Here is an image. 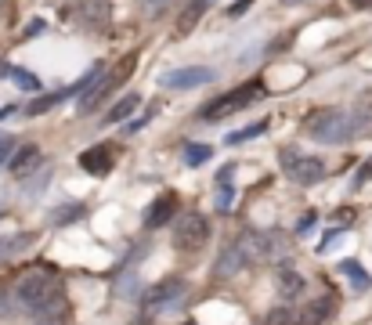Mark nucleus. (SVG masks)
I'll return each mask as SVG.
<instances>
[{
	"mask_svg": "<svg viewBox=\"0 0 372 325\" xmlns=\"http://www.w3.org/2000/svg\"><path fill=\"white\" fill-rule=\"evenodd\" d=\"M354 4H368V0H354Z\"/></svg>",
	"mask_w": 372,
	"mask_h": 325,
	"instance_id": "37",
	"label": "nucleus"
},
{
	"mask_svg": "<svg viewBox=\"0 0 372 325\" xmlns=\"http://www.w3.org/2000/svg\"><path fill=\"white\" fill-rule=\"evenodd\" d=\"M0 73H4L15 87H22V90H33V94H40V76L37 73H29V69H18V65H0Z\"/></svg>",
	"mask_w": 372,
	"mask_h": 325,
	"instance_id": "14",
	"label": "nucleus"
},
{
	"mask_svg": "<svg viewBox=\"0 0 372 325\" xmlns=\"http://www.w3.org/2000/svg\"><path fill=\"white\" fill-rule=\"evenodd\" d=\"M206 239H210V224H206V217H203V213H188V217H181V220H177V228H174V246H177V249H184V253L203 249V246H206Z\"/></svg>",
	"mask_w": 372,
	"mask_h": 325,
	"instance_id": "7",
	"label": "nucleus"
},
{
	"mask_svg": "<svg viewBox=\"0 0 372 325\" xmlns=\"http://www.w3.org/2000/svg\"><path fill=\"white\" fill-rule=\"evenodd\" d=\"M368 177H372V159H368V162H365V170H361V174H358V177H354V184H361V181H368Z\"/></svg>",
	"mask_w": 372,
	"mask_h": 325,
	"instance_id": "34",
	"label": "nucleus"
},
{
	"mask_svg": "<svg viewBox=\"0 0 372 325\" xmlns=\"http://www.w3.org/2000/svg\"><path fill=\"white\" fill-rule=\"evenodd\" d=\"M80 167H83L87 174H95V177H105V174L112 170V152H109V145L87 148V152L80 155Z\"/></svg>",
	"mask_w": 372,
	"mask_h": 325,
	"instance_id": "10",
	"label": "nucleus"
},
{
	"mask_svg": "<svg viewBox=\"0 0 372 325\" xmlns=\"http://www.w3.org/2000/svg\"><path fill=\"white\" fill-rule=\"evenodd\" d=\"M138 105H141V98H138V94H123L119 102L105 112V123H123V119H131Z\"/></svg>",
	"mask_w": 372,
	"mask_h": 325,
	"instance_id": "17",
	"label": "nucleus"
},
{
	"mask_svg": "<svg viewBox=\"0 0 372 325\" xmlns=\"http://www.w3.org/2000/svg\"><path fill=\"white\" fill-rule=\"evenodd\" d=\"M344 235H347V228H332V232H325V235H322V253H325L329 246H336Z\"/></svg>",
	"mask_w": 372,
	"mask_h": 325,
	"instance_id": "27",
	"label": "nucleus"
},
{
	"mask_svg": "<svg viewBox=\"0 0 372 325\" xmlns=\"http://www.w3.org/2000/svg\"><path fill=\"white\" fill-rule=\"evenodd\" d=\"M268 325H300V314L296 311H275V314H268Z\"/></svg>",
	"mask_w": 372,
	"mask_h": 325,
	"instance_id": "26",
	"label": "nucleus"
},
{
	"mask_svg": "<svg viewBox=\"0 0 372 325\" xmlns=\"http://www.w3.org/2000/svg\"><path fill=\"white\" fill-rule=\"evenodd\" d=\"M134 61H138V58L131 54L127 61H119L112 73H102V80H95V83H90V87L80 94V109H76V112H80V116H90L95 109H102V105H105V98H109V94L123 83V80H127V76L134 73Z\"/></svg>",
	"mask_w": 372,
	"mask_h": 325,
	"instance_id": "3",
	"label": "nucleus"
},
{
	"mask_svg": "<svg viewBox=\"0 0 372 325\" xmlns=\"http://www.w3.org/2000/svg\"><path fill=\"white\" fill-rule=\"evenodd\" d=\"M304 275L300 271H293V268H282L278 271V292H282V300H296L300 292H304Z\"/></svg>",
	"mask_w": 372,
	"mask_h": 325,
	"instance_id": "15",
	"label": "nucleus"
},
{
	"mask_svg": "<svg viewBox=\"0 0 372 325\" xmlns=\"http://www.w3.org/2000/svg\"><path fill=\"white\" fill-rule=\"evenodd\" d=\"M174 213H177V199H174L170 191H163L160 199L145 210V228H152V232H156V228H163V224L174 220Z\"/></svg>",
	"mask_w": 372,
	"mask_h": 325,
	"instance_id": "9",
	"label": "nucleus"
},
{
	"mask_svg": "<svg viewBox=\"0 0 372 325\" xmlns=\"http://www.w3.org/2000/svg\"><path fill=\"white\" fill-rule=\"evenodd\" d=\"M163 4H167V0H145V8H152V11H160Z\"/></svg>",
	"mask_w": 372,
	"mask_h": 325,
	"instance_id": "36",
	"label": "nucleus"
},
{
	"mask_svg": "<svg viewBox=\"0 0 372 325\" xmlns=\"http://www.w3.org/2000/svg\"><path fill=\"white\" fill-rule=\"evenodd\" d=\"M264 130H268V119H257V123H250V126L235 130V134H228V145H242V141H253L257 134H264Z\"/></svg>",
	"mask_w": 372,
	"mask_h": 325,
	"instance_id": "20",
	"label": "nucleus"
},
{
	"mask_svg": "<svg viewBox=\"0 0 372 325\" xmlns=\"http://www.w3.org/2000/svg\"><path fill=\"white\" fill-rule=\"evenodd\" d=\"M228 206H232V191L221 188V195H217V210H228Z\"/></svg>",
	"mask_w": 372,
	"mask_h": 325,
	"instance_id": "31",
	"label": "nucleus"
},
{
	"mask_svg": "<svg viewBox=\"0 0 372 325\" xmlns=\"http://www.w3.org/2000/svg\"><path fill=\"white\" fill-rule=\"evenodd\" d=\"M332 307H336L332 300H315V304H311V314H307V321H311V325H318V321H325V318L332 314Z\"/></svg>",
	"mask_w": 372,
	"mask_h": 325,
	"instance_id": "23",
	"label": "nucleus"
},
{
	"mask_svg": "<svg viewBox=\"0 0 372 325\" xmlns=\"http://www.w3.org/2000/svg\"><path fill=\"white\" fill-rule=\"evenodd\" d=\"M33 242V235H11V239H0V256H11L15 249H22V246H29Z\"/></svg>",
	"mask_w": 372,
	"mask_h": 325,
	"instance_id": "24",
	"label": "nucleus"
},
{
	"mask_svg": "<svg viewBox=\"0 0 372 325\" xmlns=\"http://www.w3.org/2000/svg\"><path fill=\"white\" fill-rule=\"evenodd\" d=\"M253 98H260V83H257V80H250V83H242V87H235V90L221 94V98H217V102L203 105L199 119H206V123H217V119H224V116H232L235 109H246V105H250V102H253Z\"/></svg>",
	"mask_w": 372,
	"mask_h": 325,
	"instance_id": "4",
	"label": "nucleus"
},
{
	"mask_svg": "<svg viewBox=\"0 0 372 325\" xmlns=\"http://www.w3.org/2000/svg\"><path fill=\"white\" fill-rule=\"evenodd\" d=\"M282 167H286V177L296 181V184H318L325 177V162L315 159V155H304V152H293V148H282Z\"/></svg>",
	"mask_w": 372,
	"mask_h": 325,
	"instance_id": "6",
	"label": "nucleus"
},
{
	"mask_svg": "<svg viewBox=\"0 0 372 325\" xmlns=\"http://www.w3.org/2000/svg\"><path fill=\"white\" fill-rule=\"evenodd\" d=\"M15 148H18V141L11 134H0V167H8V162H11Z\"/></svg>",
	"mask_w": 372,
	"mask_h": 325,
	"instance_id": "25",
	"label": "nucleus"
},
{
	"mask_svg": "<svg viewBox=\"0 0 372 325\" xmlns=\"http://www.w3.org/2000/svg\"><path fill=\"white\" fill-rule=\"evenodd\" d=\"M18 112V105H4V109H0V119H8V116H15Z\"/></svg>",
	"mask_w": 372,
	"mask_h": 325,
	"instance_id": "35",
	"label": "nucleus"
},
{
	"mask_svg": "<svg viewBox=\"0 0 372 325\" xmlns=\"http://www.w3.org/2000/svg\"><path fill=\"white\" fill-rule=\"evenodd\" d=\"M213 155L210 145H196V141H184V167H203V162Z\"/></svg>",
	"mask_w": 372,
	"mask_h": 325,
	"instance_id": "19",
	"label": "nucleus"
},
{
	"mask_svg": "<svg viewBox=\"0 0 372 325\" xmlns=\"http://www.w3.org/2000/svg\"><path fill=\"white\" fill-rule=\"evenodd\" d=\"M37 167H40V148H37V145H18L15 155H11V162H8V170H11L15 177L33 174Z\"/></svg>",
	"mask_w": 372,
	"mask_h": 325,
	"instance_id": "11",
	"label": "nucleus"
},
{
	"mask_svg": "<svg viewBox=\"0 0 372 325\" xmlns=\"http://www.w3.org/2000/svg\"><path fill=\"white\" fill-rule=\"evenodd\" d=\"M213 80V69L206 65H184V69H170L160 76V87L163 90H192V87H203Z\"/></svg>",
	"mask_w": 372,
	"mask_h": 325,
	"instance_id": "8",
	"label": "nucleus"
},
{
	"mask_svg": "<svg viewBox=\"0 0 372 325\" xmlns=\"http://www.w3.org/2000/svg\"><path fill=\"white\" fill-rule=\"evenodd\" d=\"M80 217H83V206H80V203H73V206H58V210L51 213V224L66 228V224H73V220H80Z\"/></svg>",
	"mask_w": 372,
	"mask_h": 325,
	"instance_id": "21",
	"label": "nucleus"
},
{
	"mask_svg": "<svg viewBox=\"0 0 372 325\" xmlns=\"http://www.w3.org/2000/svg\"><path fill=\"white\" fill-rule=\"evenodd\" d=\"M44 29H47V22L44 18H33V25L25 29V37H37V32H44Z\"/></svg>",
	"mask_w": 372,
	"mask_h": 325,
	"instance_id": "32",
	"label": "nucleus"
},
{
	"mask_svg": "<svg viewBox=\"0 0 372 325\" xmlns=\"http://www.w3.org/2000/svg\"><path fill=\"white\" fill-rule=\"evenodd\" d=\"M253 249L268 260L275 256H286V235H278V232H268V235H253Z\"/></svg>",
	"mask_w": 372,
	"mask_h": 325,
	"instance_id": "13",
	"label": "nucleus"
},
{
	"mask_svg": "<svg viewBox=\"0 0 372 325\" xmlns=\"http://www.w3.org/2000/svg\"><path fill=\"white\" fill-rule=\"evenodd\" d=\"M250 4H253V0H239V4H232V8H228V18H239V15H246V11H250Z\"/></svg>",
	"mask_w": 372,
	"mask_h": 325,
	"instance_id": "28",
	"label": "nucleus"
},
{
	"mask_svg": "<svg viewBox=\"0 0 372 325\" xmlns=\"http://www.w3.org/2000/svg\"><path fill=\"white\" fill-rule=\"evenodd\" d=\"M184 297H188V282L184 278H167V282L152 285L145 292V307H148V314H174L184 304Z\"/></svg>",
	"mask_w": 372,
	"mask_h": 325,
	"instance_id": "5",
	"label": "nucleus"
},
{
	"mask_svg": "<svg viewBox=\"0 0 372 325\" xmlns=\"http://www.w3.org/2000/svg\"><path fill=\"white\" fill-rule=\"evenodd\" d=\"M206 8H210V0H188V4H184L181 22H177V32H181V37H184V32H192V29H196V22L206 15Z\"/></svg>",
	"mask_w": 372,
	"mask_h": 325,
	"instance_id": "16",
	"label": "nucleus"
},
{
	"mask_svg": "<svg viewBox=\"0 0 372 325\" xmlns=\"http://www.w3.org/2000/svg\"><path fill=\"white\" fill-rule=\"evenodd\" d=\"M365 116H354V112H344V109H322L311 123H307V134L322 145H344L351 138H358L365 130Z\"/></svg>",
	"mask_w": 372,
	"mask_h": 325,
	"instance_id": "2",
	"label": "nucleus"
},
{
	"mask_svg": "<svg viewBox=\"0 0 372 325\" xmlns=\"http://www.w3.org/2000/svg\"><path fill=\"white\" fill-rule=\"evenodd\" d=\"M311 224H315V213L300 217V224H296V235H307V232H311Z\"/></svg>",
	"mask_w": 372,
	"mask_h": 325,
	"instance_id": "29",
	"label": "nucleus"
},
{
	"mask_svg": "<svg viewBox=\"0 0 372 325\" xmlns=\"http://www.w3.org/2000/svg\"><path fill=\"white\" fill-rule=\"evenodd\" d=\"M37 325H66V314H58V318H37Z\"/></svg>",
	"mask_w": 372,
	"mask_h": 325,
	"instance_id": "33",
	"label": "nucleus"
},
{
	"mask_svg": "<svg viewBox=\"0 0 372 325\" xmlns=\"http://www.w3.org/2000/svg\"><path fill=\"white\" fill-rule=\"evenodd\" d=\"M58 102H66V94H61V90H58V94H44V98H37V102L25 109V116H40V112H47V109L58 105Z\"/></svg>",
	"mask_w": 372,
	"mask_h": 325,
	"instance_id": "22",
	"label": "nucleus"
},
{
	"mask_svg": "<svg viewBox=\"0 0 372 325\" xmlns=\"http://www.w3.org/2000/svg\"><path fill=\"white\" fill-rule=\"evenodd\" d=\"M15 297H18V304L25 311H33L37 318H58V314H66V292H61V285L47 271H29L18 282Z\"/></svg>",
	"mask_w": 372,
	"mask_h": 325,
	"instance_id": "1",
	"label": "nucleus"
},
{
	"mask_svg": "<svg viewBox=\"0 0 372 325\" xmlns=\"http://www.w3.org/2000/svg\"><path fill=\"white\" fill-rule=\"evenodd\" d=\"M340 271H344L347 278H351V289L354 292H365L368 285H372V278H368V271L358 264V260H344V264H340Z\"/></svg>",
	"mask_w": 372,
	"mask_h": 325,
	"instance_id": "18",
	"label": "nucleus"
},
{
	"mask_svg": "<svg viewBox=\"0 0 372 325\" xmlns=\"http://www.w3.org/2000/svg\"><path fill=\"white\" fill-rule=\"evenodd\" d=\"M8 314H15L11 311V297H8V292H0V318H8Z\"/></svg>",
	"mask_w": 372,
	"mask_h": 325,
	"instance_id": "30",
	"label": "nucleus"
},
{
	"mask_svg": "<svg viewBox=\"0 0 372 325\" xmlns=\"http://www.w3.org/2000/svg\"><path fill=\"white\" fill-rule=\"evenodd\" d=\"M286 4H293V0H286Z\"/></svg>",
	"mask_w": 372,
	"mask_h": 325,
	"instance_id": "38",
	"label": "nucleus"
},
{
	"mask_svg": "<svg viewBox=\"0 0 372 325\" xmlns=\"http://www.w3.org/2000/svg\"><path fill=\"white\" fill-rule=\"evenodd\" d=\"M246 260H250V246H242V242L235 246V242H232V246L221 253V260H217V275H224V278H228V275L242 271V268H246Z\"/></svg>",
	"mask_w": 372,
	"mask_h": 325,
	"instance_id": "12",
	"label": "nucleus"
}]
</instances>
